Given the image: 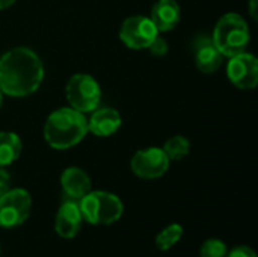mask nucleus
Returning a JSON list of instances; mask_svg holds the SVG:
<instances>
[{
	"instance_id": "obj_1",
	"label": "nucleus",
	"mask_w": 258,
	"mask_h": 257,
	"mask_svg": "<svg viewBox=\"0 0 258 257\" xmlns=\"http://www.w3.org/2000/svg\"><path fill=\"white\" fill-rule=\"evenodd\" d=\"M44 65L26 47H17L0 58V91L9 97H27L42 83Z\"/></svg>"
},
{
	"instance_id": "obj_2",
	"label": "nucleus",
	"mask_w": 258,
	"mask_h": 257,
	"mask_svg": "<svg viewBox=\"0 0 258 257\" xmlns=\"http://www.w3.org/2000/svg\"><path fill=\"white\" fill-rule=\"evenodd\" d=\"M88 133V120L73 108H60L48 115L44 124L47 144L56 150H67L77 145Z\"/></svg>"
},
{
	"instance_id": "obj_3",
	"label": "nucleus",
	"mask_w": 258,
	"mask_h": 257,
	"mask_svg": "<svg viewBox=\"0 0 258 257\" xmlns=\"http://www.w3.org/2000/svg\"><path fill=\"white\" fill-rule=\"evenodd\" d=\"M249 27L245 18L234 12L225 14L216 23L212 36L219 52L228 58L243 53L249 44Z\"/></svg>"
},
{
	"instance_id": "obj_4",
	"label": "nucleus",
	"mask_w": 258,
	"mask_h": 257,
	"mask_svg": "<svg viewBox=\"0 0 258 257\" xmlns=\"http://www.w3.org/2000/svg\"><path fill=\"white\" fill-rule=\"evenodd\" d=\"M79 208L82 217L94 226H109L116 223L124 211L121 200L104 191L88 192L83 198L79 200Z\"/></svg>"
},
{
	"instance_id": "obj_5",
	"label": "nucleus",
	"mask_w": 258,
	"mask_h": 257,
	"mask_svg": "<svg viewBox=\"0 0 258 257\" xmlns=\"http://www.w3.org/2000/svg\"><path fill=\"white\" fill-rule=\"evenodd\" d=\"M65 95L73 109L86 114L98 108L101 91L97 80L89 74H74L65 86Z\"/></svg>"
},
{
	"instance_id": "obj_6",
	"label": "nucleus",
	"mask_w": 258,
	"mask_h": 257,
	"mask_svg": "<svg viewBox=\"0 0 258 257\" xmlns=\"http://www.w3.org/2000/svg\"><path fill=\"white\" fill-rule=\"evenodd\" d=\"M32 198L24 189H8L0 195V227L12 229L21 226L30 214Z\"/></svg>"
},
{
	"instance_id": "obj_7",
	"label": "nucleus",
	"mask_w": 258,
	"mask_h": 257,
	"mask_svg": "<svg viewBox=\"0 0 258 257\" xmlns=\"http://www.w3.org/2000/svg\"><path fill=\"white\" fill-rule=\"evenodd\" d=\"M157 35H159L157 27L154 26L151 18L145 15L128 17L127 20H124L119 29L121 41L132 50L148 48Z\"/></svg>"
},
{
	"instance_id": "obj_8",
	"label": "nucleus",
	"mask_w": 258,
	"mask_h": 257,
	"mask_svg": "<svg viewBox=\"0 0 258 257\" xmlns=\"http://www.w3.org/2000/svg\"><path fill=\"white\" fill-rule=\"evenodd\" d=\"M169 162L171 161L165 155L163 148L150 147L135 153L130 167L132 171L141 179H159L168 171Z\"/></svg>"
},
{
	"instance_id": "obj_9",
	"label": "nucleus",
	"mask_w": 258,
	"mask_h": 257,
	"mask_svg": "<svg viewBox=\"0 0 258 257\" xmlns=\"http://www.w3.org/2000/svg\"><path fill=\"white\" fill-rule=\"evenodd\" d=\"M230 82L239 89H254L258 85V61L246 52L230 58L227 65Z\"/></svg>"
},
{
	"instance_id": "obj_10",
	"label": "nucleus",
	"mask_w": 258,
	"mask_h": 257,
	"mask_svg": "<svg viewBox=\"0 0 258 257\" xmlns=\"http://www.w3.org/2000/svg\"><path fill=\"white\" fill-rule=\"evenodd\" d=\"M194 59L200 71L212 74L219 70L222 65L224 55L219 52L216 44L210 36H198L194 41Z\"/></svg>"
},
{
	"instance_id": "obj_11",
	"label": "nucleus",
	"mask_w": 258,
	"mask_h": 257,
	"mask_svg": "<svg viewBox=\"0 0 258 257\" xmlns=\"http://www.w3.org/2000/svg\"><path fill=\"white\" fill-rule=\"evenodd\" d=\"M82 212L79 208V201L65 200L57 211L56 215V232L63 239H73L82 227Z\"/></svg>"
},
{
	"instance_id": "obj_12",
	"label": "nucleus",
	"mask_w": 258,
	"mask_h": 257,
	"mask_svg": "<svg viewBox=\"0 0 258 257\" xmlns=\"http://www.w3.org/2000/svg\"><path fill=\"white\" fill-rule=\"evenodd\" d=\"M60 185H62V191L68 200L79 201L80 198H83L91 191L89 176L83 170L76 168V167L67 168L62 173Z\"/></svg>"
},
{
	"instance_id": "obj_13",
	"label": "nucleus",
	"mask_w": 258,
	"mask_h": 257,
	"mask_svg": "<svg viewBox=\"0 0 258 257\" xmlns=\"http://www.w3.org/2000/svg\"><path fill=\"white\" fill-rule=\"evenodd\" d=\"M121 127V115L115 109H95L88 121V132L95 136L106 138L118 132Z\"/></svg>"
},
{
	"instance_id": "obj_14",
	"label": "nucleus",
	"mask_w": 258,
	"mask_h": 257,
	"mask_svg": "<svg viewBox=\"0 0 258 257\" xmlns=\"http://www.w3.org/2000/svg\"><path fill=\"white\" fill-rule=\"evenodd\" d=\"M150 18L159 32L172 30L180 21V6L177 0H157Z\"/></svg>"
},
{
	"instance_id": "obj_15",
	"label": "nucleus",
	"mask_w": 258,
	"mask_h": 257,
	"mask_svg": "<svg viewBox=\"0 0 258 257\" xmlns=\"http://www.w3.org/2000/svg\"><path fill=\"white\" fill-rule=\"evenodd\" d=\"M21 153V139L12 132H0V167L14 164Z\"/></svg>"
},
{
	"instance_id": "obj_16",
	"label": "nucleus",
	"mask_w": 258,
	"mask_h": 257,
	"mask_svg": "<svg viewBox=\"0 0 258 257\" xmlns=\"http://www.w3.org/2000/svg\"><path fill=\"white\" fill-rule=\"evenodd\" d=\"M163 151H165V155L168 156L169 161H181L184 156L189 155L190 142L184 136L177 135V136L166 141V144L163 147Z\"/></svg>"
},
{
	"instance_id": "obj_17",
	"label": "nucleus",
	"mask_w": 258,
	"mask_h": 257,
	"mask_svg": "<svg viewBox=\"0 0 258 257\" xmlns=\"http://www.w3.org/2000/svg\"><path fill=\"white\" fill-rule=\"evenodd\" d=\"M181 236H183V227L180 224H171L157 235L156 245L160 251H168L181 239Z\"/></svg>"
},
{
	"instance_id": "obj_18",
	"label": "nucleus",
	"mask_w": 258,
	"mask_h": 257,
	"mask_svg": "<svg viewBox=\"0 0 258 257\" xmlns=\"http://www.w3.org/2000/svg\"><path fill=\"white\" fill-rule=\"evenodd\" d=\"M201 257H225L227 256V245L219 239H209L203 244Z\"/></svg>"
},
{
	"instance_id": "obj_19",
	"label": "nucleus",
	"mask_w": 258,
	"mask_h": 257,
	"mask_svg": "<svg viewBox=\"0 0 258 257\" xmlns=\"http://www.w3.org/2000/svg\"><path fill=\"white\" fill-rule=\"evenodd\" d=\"M150 52L154 55V56H163V55H166V52H168V42L163 39V38H160L159 35L156 36V39L150 44Z\"/></svg>"
},
{
	"instance_id": "obj_20",
	"label": "nucleus",
	"mask_w": 258,
	"mask_h": 257,
	"mask_svg": "<svg viewBox=\"0 0 258 257\" xmlns=\"http://www.w3.org/2000/svg\"><path fill=\"white\" fill-rule=\"evenodd\" d=\"M228 257H257V254L252 248L242 245V247H236L234 250H231Z\"/></svg>"
},
{
	"instance_id": "obj_21",
	"label": "nucleus",
	"mask_w": 258,
	"mask_h": 257,
	"mask_svg": "<svg viewBox=\"0 0 258 257\" xmlns=\"http://www.w3.org/2000/svg\"><path fill=\"white\" fill-rule=\"evenodd\" d=\"M9 183H11V177L8 171L3 167H0V195H3L9 189Z\"/></svg>"
},
{
	"instance_id": "obj_22",
	"label": "nucleus",
	"mask_w": 258,
	"mask_h": 257,
	"mask_svg": "<svg viewBox=\"0 0 258 257\" xmlns=\"http://www.w3.org/2000/svg\"><path fill=\"white\" fill-rule=\"evenodd\" d=\"M255 6H257V0H251L249 2V12L254 18H257V8Z\"/></svg>"
},
{
	"instance_id": "obj_23",
	"label": "nucleus",
	"mask_w": 258,
	"mask_h": 257,
	"mask_svg": "<svg viewBox=\"0 0 258 257\" xmlns=\"http://www.w3.org/2000/svg\"><path fill=\"white\" fill-rule=\"evenodd\" d=\"M17 0H0V9H6L9 6H12Z\"/></svg>"
},
{
	"instance_id": "obj_24",
	"label": "nucleus",
	"mask_w": 258,
	"mask_h": 257,
	"mask_svg": "<svg viewBox=\"0 0 258 257\" xmlns=\"http://www.w3.org/2000/svg\"><path fill=\"white\" fill-rule=\"evenodd\" d=\"M2 95H3V94H2V91H0V106H2Z\"/></svg>"
}]
</instances>
